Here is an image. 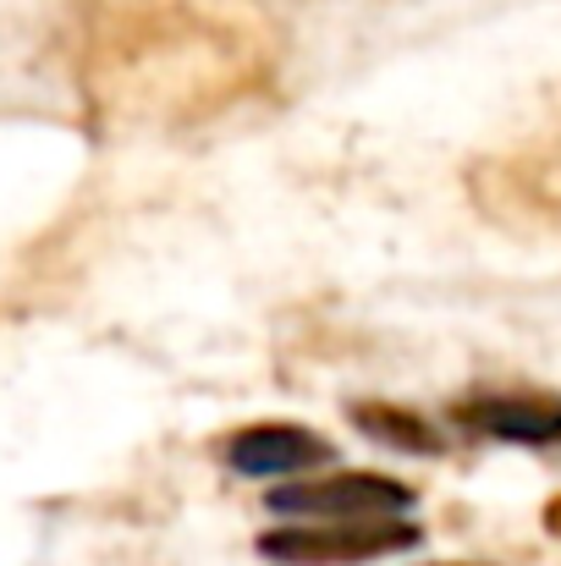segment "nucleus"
Wrapping results in <instances>:
<instances>
[{
    "mask_svg": "<svg viewBox=\"0 0 561 566\" xmlns=\"http://www.w3.org/2000/svg\"><path fill=\"white\" fill-rule=\"evenodd\" d=\"M270 512L292 523H402L413 512V490L385 473H325L276 490Z\"/></svg>",
    "mask_w": 561,
    "mask_h": 566,
    "instance_id": "1",
    "label": "nucleus"
},
{
    "mask_svg": "<svg viewBox=\"0 0 561 566\" xmlns=\"http://www.w3.org/2000/svg\"><path fill=\"white\" fill-rule=\"evenodd\" d=\"M413 545H418L413 523H292L259 539V551L281 566H359Z\"/></svg>",
    "mask_w": 561,
    "mask_h": 566,
    "instance_id": "2",
    "label": "nucleus"
},
{
    "mask_svg": "<svg viewBox=\"0 0 561 566\" xmlns=\"http://www.w3.org/2000/svg\"><path fill=\"white\" fill-rule=\"evenodd\" d=\"M331 457L336 446L309 423H248L226 440V468L242 479H298Z\"/></svg>",
    "mask_w": 561,
    "mask_h": 566,
    "instance_id": "3",
    "label": "nucleus"
},
{
    "mask_svg": "<svg viewBox=\"0 0 561 566\" xmlns=\"http://www.w3.org/2000/svg\"><path fill=\"white\" fill-rule=\"evenodd\" d=\"M451 418L501 446H561V401L557 396H468Z\"/></svg>",
    "mask_w": 561,
    "mask_h": 566,
    "instance_id": "4",
    "label": "nucleus"
},
{
    "mask_svg": "<svg viewBox=\"0 0 561 566\" xmlns=\"http://www.w3.org/2000/svg\"><path fill=\"white\" fill-rule=\"evenodd\" d=\"M353 423L380 440V446H396V451H407V457H440V434L418 418V412H407V407H385V401H359L353 407Z\"/></svg>",
    "mask_w": 561,
    "mask_h": 566,
    "instance_id": "5",
    "label": "nucleus"
},
{
    "mask_svg": "<svg viewBox=\"0 0 561 566\" xmlns=\"http://www.w3.org/2000/svg\"><path fill=\"white\" fill-rule=\"evenodd\" d=\"M551 534H561V501L551 506Z\"/></svg>",
    "mask_w": 561,
    "mask_h": 566,
    "instance_id": "6",
    "label": "nucleus"
},
{
    "mask_svg": "<svg viewBox=\"0 0 561 566\" xmlns=\"http://www.w3.org/2000/svg\"><path fill=\"white\" fill-rule=\"evenodd\" d=\"M446 566H474V562H446Z\"/></svg>",
    "mask_w": 561,
    "mask_h": 566,
    "instance_id": "7",
    "label": "nucleus"
}]
</instances>
